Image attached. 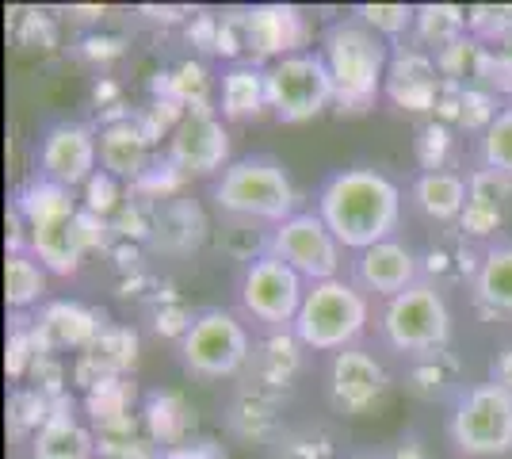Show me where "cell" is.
I'll return each mask as SVG.
<instances>
[{"mask_svg": "<svg viewBox=\"0 0 512 459\" xmlns=\"http://www.w3.org/2000/svg\"><path fill=\"white\" fill-rule=\"evenodd\" d=\"M211 199L226 219L260 222L268 230L299 211V192L283 169V161L268 157V153L230 161L222 176L214 180Z\"/></svg>", "mask_w": 512, "mask_h": 459, "instance_id": "obj_3", "label": "cell"}, {"mask_svg": "<svg viewBox=\"0 0 512 459\" xmlns=\"http://www.w3.org/2000/svg\"><path fill=\"white\" fill-rule=\"evenodd\" d=\"M268 253L283 264H291L306 284L337 280L344 268V245L333 238V230L321 222L318 211H295L291 219L272 226Z\"/></svg>", "mask_w": 512, "mask_h": 459, "instance_id": "obj_10", "label": "cell"}, {"mask_svg": "<svg viewBox=\"0 0 512 459\" xmlns=\"http://www.w3.org/2000/svg\"><path fill=\"white\" fill-rule=\"evenodd\" d=\"M203 234H207V222H203L195 203H184V199L157 203V215H153V245L157 249L188 253L203 241Z\"/></svg>", "mask_w": 512, "mask_h": 459, "instance_id": "obj_31", "label": "cell"}, {"mask_svg": "<svg viewBox=\"0 0 512 459\" xmlns=\"http://www.w3.org/2000/svg\"><path fill=\"white\" fill-rule=\"evenodd\" d=\"M134 398H138V387L130 383L127 375H119V379H104L92 391H85L81 406H85L92 429L100 433V429L123 421V417H134Z\"/></svg>", "mask_w": 512, "mask_h": 459, "instance_id": "obj_34", "label": "cell"}, {"mask_svg": "<svg viewBox=\"0 0 512 459\" xmlns=\"http://www.w3.org/2000/svg\"><path fill=\"white\" fill-rule=\"evenodd\" d=\"M96 165H100V131L88 123L58 119L39 138V173L62 188H85L100 173Z\"/></svg>", "mask_w": 512, "mask_h": 459, "instance_id": "obj_12", "label": "cell"}, {"mask_svg": "<svg viewBox=\"0 0 512 459\" xmlns=\"http://www.w3.org/2000/svg\"><path fill=\"white\" fill-rule=\"evenodd\" d=\"M96 459H111V456H96Z\"/></svg>", "mask_w": 512, "mask_h": 459, "instance_id": "obj_60", "label": "cell"}, {"mask_svg": "<svg viewBox=\"0 0 512 459\" xmlns=\"http://www.w3.org/2000/svg\"><path fill=\"white\" fill-rule=\"evenodd\" d=\"M253 333L237 318L234 310H199L192 329L180 341V364L195 379H230L245 372L253 360Z\"/></svg>", "mask_w": 512, "mask_h": 459, "instance_id": "obj_7", "label": "cell"}, {"mask_svg": "<svg viewBox=\"0 0 512 459\" xmlns=\"http://www.w3.org/2000/svg\"><path fill=\"white\" fill-rule=\"evenodd\" d=\"M306 287L310 284L291 264L264 253V257H256L241 268L237 303H241V314L264 333L268 329H291L302 310V299H306Z\"/></svg>", "mask_w": 512, "mask_h": 459, "instance_id": "obj_8", "label": "cell"}, {"mask_svg": "<svg viewBox=\"0 0 512 459\" xmlns=\"http://www.w3.org/2000/svg\"><path fill=\"white\" fill-rule=\"evenodd\" d=\"M478 161L482 169H493L512 180V104H505L497 123L478 138Z\"/></svg>", "mask_w": 512, "mask_h": 459, "instance_id": "obj_40", "label": "cell"}, {"mask_svg": "<svg viewBox=\"0 0 512 459\" xmlns=\"http://www.w3.org/2000/svg\"><path fill=\"white\" fill-rule=\"evenodd\" d=\"M352 16L371 27L379 39L386 43H398L413 35V23H417V4H356Z\"/></svg>", "mask_w": 512, "mask_h": 459, "instance_id": "obj_37", "label": "cell"}, {"mask_svg": "<svg viewBox=\"0 0 512 459\" xmlns=\"http://www.w3.org/2000/svg\"><path fill=\"white\" fill-rule=\"evenodd\" d=\"M314 211L344 245V253H363L379 241L398 238L402 226V188L371 165L337 169L321 180Z\"/></svg>", "mask_w": 512, "mask_h": 459, "instance_id": "obj_1", "label": "cell"}, {"mask_svg": "<svg viewBox=\"0 0 512 459\" xmlns=\"http://www.w3.org/2000/svg\"><path fill=\"white\" fill-rule=\"evenodd\" d=\"M218 58H226L230 66L245 62L249 54V35H245V8H230L218 16V46H214Z\"/></svg>", "mask_w": 512, "mask_h": 459, "instance_id": "obj_48", "label": "cell"}, {"mask_svg": "<svg viewBox=\"0 0 512 459\" xmlns=\"http://www.w3.org/2000/svg\"><path fill=\"white\" fill-rule=\"evenodd\" d=\"M386 459H436V456H432V448L425 444L421 433H406V437H398V444L386 452Z\"/></svg>", "mask_w": 512, "mask_h": 459, "instance_id": "obj_54", "label": "cell"}, {"mask_svg": "<svg viewBox=\"0 0 512 459\" xmlns=\"http://www.w3.org/2000/svg\"><path fill=\"white\" fill-rule=\"evenodd\" d=\"M467 31V8L459 4H417V23H413V43L425 46L428 54L459 43Z\"/></svg>", "mask_w": 512, "mask_h": 459, "instance_id": "obj_33", "label": "cell"}, {"mask_svg": "<svg viewBox=\"0 0 512 459\" xmlns=\"http://www.w3.org/2000/svg\"><path fill=\"white\" fill-rule=\"evenodd\" d=\"M31 326H35V337H39L43 352H54V356L62 349L85 352L100 337V329L107 326V314L96 310V306L77 303V299H54V303L39 306Z\"/></svg>", "mask_w": 512, "mask_h": 459, "instance_id": "obj_18", "label": "cell"}, {"mask_svg": "<svg viewBox=\"0 0 512 459\" xmlns=\"http://www.w3.org/2000/svg\"><path fill=\"white\" fill-rule=\"evenodd\" d=\"M188 39H192V46L214 54V46H218V16L214 12H195L188 20Z\"/></svg>", "mask_w": 512, "mask_h": 459, "instance_id": "obj_52", "label": "cell"}, {"mask_svg": "<svg viewBox=\"0 0 512 459\" xmlns=\"http://www.w3.org/2000/svg\"><path fill=\"white\" fill-rule=\"evenodd\" d=\"M467 176L440 169V173H417V180L409 184V203L417 215H425L428 222H459L467 211Z\"/></svg>", "mask_w": 512, "mask_h": 459, "instance_id": "obj_26", "label": "cell"}, {"mask_svg": "<svg viewBox=\"0 0 512 459\" xmlns=\"http://www.w3.org/2000/svg\"><path fill=\"white\" fill-rule=\"evenodd\" d=\"M245 35L253 62H279L287 54L306 50V16L295 4H253L245 8Z\"/></svg>", "mask_w": 512, "mask_h": 459, "instance_id": "obj_17", "label": "cell"}, {"mask_svg": "<svg viewBox=\"0 0 512 459\" xmlns=\"http://www.w3.org/2000/svg\"><path fill=\"white\" fill-rule=\"evenodd\" d=\"M12 211L27 222V230H50V226H62L73 219L81 211V203L73 196V188H62V184L46 180L43 173H35L16 188Z\"/></svg>", "mask_w": 512, "mask_h": 459, "instance_id": "obj_24", "label": "cell"}, {"mask_svg": "<svg viewBox=\"0 0 512 459\" xmlns=\"http://www.w3.org/2000/svg\"><path fill=\"white\" fill-rule=\"evenodd\" d=\"M306 368V345L295 337V329H268L260 333L249 360V383L264 391L287 394Z\"/></svg>", "mask_w": 512, "mask_h": 459, "instance_id": "obj_20", "label": "cell"}, {"mask_svg": "<svg viewBox=\"0 0 512 459\" xmlns=\"http://www.w3.org/2000/svg\"><path fill=\"white\" fill-rule=\"evenodd\" d=\"M272 459H337V437L321 425H302L287 429L283 437L268 448Z\"/></svg>", "mask_w": 512, "mask_h": 459, "instance_id": "obj_36", "label": "cell"}, {"mask_svg": "<svg viewBox=\"0 0 512 459\" xmlns=\"http://www.w3.org/2000/svg\"><path fill=\"white\" fill-rule=\"evenodd\" d=\"M107 241H111V222L81 207V211L69 222H62V226L31 230L27 253L43 264L50 276H73L88 253L107 249Z\"/></svg>", "mask_w": 512, "mask_h": 459, "instance_id": "obj_13", "label": "cell"}, {"mask_svg": "<svg viewBox=\"0 0 512 459\" xmlns=\"http://www.w3.org/2000/svg\"><path fill=\"white\" fill-rule=\"evenodd\" d=\"M390 43L379 39L371 27H363L356 16L329 23L321 35V58L333 77V92H337V111L360 115L367 111L386 85V69H390Z\"/></svg>", "mask_w": 512, "mask_h": 459, "instance_id": "obj_2", "label": "cell"}, {"mask_svg": "<svg viewBox=\"0 0 512 459\" xmlns=\"http://www.w3.org/2000/svg\"><path fill=\"white\" fill-rule=\"evenodd\" d=\"M501 111H505V100H501V96H493L490 88H482V85H467L463 88V108H459V127L467 134H478V138H482V134L497 123Z\"/></svg>", "mask_w": 512, "mask_h": 459, "instance_id": "obj_41", "label": "cell"}, {"mask_svg": "<svg viewBox=\"0 0 512 459\" xmlns=\"http://www.w3.org/2000/svg\"><path fill=\"white\" fill-rule=\"evenodd\" d=\"M467 188H470L467 203H482V207H493V211H505L512 199L509 176L493 173V169H482V165L467 176Z\"/></svg>", "mask_w": 512, "mask_h": 459, "instance_id": "obj_46", "label": "cell"}, {"mask_svg": "<svg viewBox=\"0 0 512 459\" xmlns=\"http://www.w3.org/2000/svg\"><path fill=\"white\" fill-rule=\"evenodd\" d=\"M65 383H73V375L65 372L62 356H54V352L39 356V360H35V368H31V375H27V387H35L39 394H46L50 402L69 398V387H65Z\"/></svg>", "mask_w": 512, "mask_h": 459, "instance_id": "obj_47", "label": "cell"}, {"mask_svg": "<svg viewBox=\"0 0 512 459\" xmlns=\"http://www.w3.org/2000/svg\"><path fill=\"white\" fill-rule=\"evenodd\" d=\"M478 50H482V43H478V39H470V35H463L459 43L436 50L432 58H436V69H440V77H444V81L470 85V81H474V62H478Z\"/></svg>", "mask_w": 512, "mask_h": 459, "instance_id": "obj_44", "label": "cell"}, {"mask_svg": "<svg viewBox=\"0 0 512 459\" xmlns=\"http://www.w3.org/2000/svg\"><path fill=\"white\" fill-rule=\"evenodd\" d=\"M161 459H226V452H222L214 440H188V444H180V448L161 452Z\"/></svg>", "mask_w": 512, "mask_h": 459, "instance_id": "obj_53", "label": "cell"}, {"mask_svg": "<svg viewBox=\"0 0 512 459\" xmlns=\"http://www.w3.org/2000/svg\"><path fill=\"white\" fill-rule=\"evenodd\" d=\"M371 322V295H363L348 276L321 280L306 287V299L295 318V337L306 352H344L360 345L363 329Z\"/></svg>", "mask_w": 512, "mask_h": 459, "instance_id": "obj_4", "label": "cell"}, {"mask_svg": "<svg viewBox=\"0 0 512 459\" xmlns=\"http://www.w3.org/2000/svg\"><path fill=\"white\" fill-rule=\"evenodd\" d=\"M325 394H329V406L337 414L344 417L371 414L375 406H383V398L390 394V375H386L383 364L363 349V345H352V349L329 356Z\"/></svg>", "mask_w": 512, "mask_h": 459, "instance_id": "obj_11", "label": "cell"}, {"mask_svg": "<svg viewBox=\"0 0 512 459\" xmlns=\"http://www.w3.org/2000/svg\"><path fill=\"white\" fill-rule=\"evenodd\" d=\"M184 180H188V176L180 173L169 157L161 153V157H153V165L138 176V184H134L130 192L138 199H146V203H169V199L184 188Z\"/></svg>", "mask_w": 512, "mask_h": 459, "instance_id": "obj_42", "label": "cell"}, {"mask_svg": "<svg viewBox=\"0 0 512 459\" xmlns=\"http://www.w3.org/2000/svg\"><path fill=\"white\" fill-rule=\"evenodd\" d=\"M226 429H230L237 440H245V444H264V448H272V444L287 433V425H283V394L264 391V387H256V383H245V387L234 394L230 410H226Z\"/></svg>", "mask_w": 512, "mask_h": 459, "instance_id": "obj_21", "label": "cell"}, {"mask_svg": "<svg viewBox=\"0 0 512 459\" xmlns=\"http://www.w3.org/2000/svg\"><path fill=\"white\" fill-rule=\"evenodd\" d=\"M165 157L184 176H222V169L230 165V131L222 115L214 108L188 111L165 142Z\"/></svg>", "mask_w": 512, "mask_h": 459, "instance_id": "obj_14", "label": "cell"}, {"mask_svg": "<svg viewBox=\"0 0 512 459\" xmlns=\"http://www.w3.org/2000/svg\"><path fill=\"white\" fill-rule=\"evenodd\" d=\"M474 299L482 310L512 318V241H493L482 249V264L474 276Z\"/></svg>", "mask_w": 512, "mask_h": 459, "instance_id": "obj_29", "label": "cell"}, {"mask_svg": "<svg viewBox=\"0 0 512 459\" xmlns=\"http://www.w3.org/2000/svg\"><path fill=\"white\" fill-rule=\"evenodd\" d=\"M123 50H127V43L119 35H85L77 43V58H85V62H115V58H123Z\"/></svg>", "mask_w": 512, "mask_h": 459, "instance_id": "obj_51", "label": "cell"}, {"mask_svg": "<svg viewBox=\"0 0 512 459\" xmlns=\"http://www.w3.org/2000/svg\"><path fill=\"white\" fill-rule=\"evenodd\" d=\"M16 43L20 46H39V50H50L58 43V31H54V20L46 12H27L16 23Z\"/></svg>", "mask_w": 512, "mask_h": 459, "instance_id": "obj_50", "label": "cell"}, {"mask_svg": "<svg viewBox=\"0 0 512 459\" xmlns=\"http://www.w3.org/2000/svg\"><path fill=\"white\" fill-rule=\"evenodd\" d=\"M46 287H50V272L27 249L8 253V261H4V303L12 314H27L35 306H46Z\"/></svg>", "mask_w": 512, "mask_h": 459, "instance_id": "obj_32", "label": "cell"}, {"mask_svg": "<svg viewBox=\"0 0 512 459\" xmlns=\"http://www.w3.org/2000/svg\"><path fill=\"white\" fill-rule=\"evenodd\" d=\"M153 165V146L146 131L138 127V115L123 119V123H111L100 127V169L111 173L123 184H138V176Z\"/></svg>", "mask_w": 512, "mask_h": 459, "instance_id": "obj_23", "label": "cell"}, {"mask_svg": "<svg viewBox=\"0 0 512 459\" xmlns=\"http://www.w3.org/2000/svg\"><path fill=\"white\" fill-rule=\"evenodd\" d=\"M150 92H153V100H176L180 108H188V111L214 108L211 104L214 81L199 58H188V62H180V66L161 69V73L153 77Z\"/></svg>", "mask_w": 512, "mask_h": 459, "instance_id": "obj_30", "label": "cell"}, {"mask_svg": "<svg viewBox=\"0 0 512 459\" xmlns=\"http://www.w3.org/2000/svg\"><path fill=\"white\" fill-rule=\"evenodd\" d=\"M50 414H54V402L46 394H39L35 387H16V391L8 394V414H4L8 437L31 444L46 429Z\"/></svg>", "mask_w": 512, "mask_h": 459, "instance_id": "obj_35", "label": "cell"}, {"mask_svg": "<svg viewBox=\"0 0 512 459\" xmlns=\"http://www.w3.org/2000/svg\"><path fill=\"white\" fill-rule=\"evenodd\" d=\"M123 203H127V199H123V180H115V176L104 173V169L85 184V203H81V207L92 211V215H100V219L111 222L119 215Z\"/></svg>", "mask_w": 512, "mask_h": 459, "instance_id": "obj_45", "label": "cell"}, {"mask_svg": "<svg viewBox=\"0 0 512 459\" xmlns=\"http://www.w3.org/2000/svg\"><path fill=\"white\" fill-rule=\"evenodd\" d=\"M268 108V66H260L253 58L234 62L222 69L218 81V115L241 123V119H256Z\"/></svg>", "mask_w": 512, "mask_h": 459, "instance_id": "obj_25", "label": "cell"}, {"mask_svg": "<svg viewBox=\"0 0 512 459\" xmlns=\"http://www.w3.org/2000/svg\"><path fill=\"white\" fill-rule=\"evenodd\" d=\"M490 379L501 387L505 394H512V341L509 345H501V349L493 352L490 360Z\"/></svg>", "mask_w": 512, "mask_h": 459, "instance_id": "obj_55", "label": "cell"}, {"mask_svg": "<svg viewBox=\"0 0 512 459\" xmlns=\"http://www.w3.org/2000/svg\"><path fill=\"white\" fill-rule=\"evenodd\" d=\"M467 31L482 46H505L512 39V4H470Z\"/></svg>", "mask_w": 512, "mask_h": 459, "instance_id": "obj_39", "label": "cell"}, {"mask_svg": "<svg viewBox=\"0 0 512 459\" xmlns=\"http://www.w3.org/2000/svg\"><path fill=\"white\" fill-rule=\"evenodd\" d=\"M448 440L459 456L497 459L512 452V394H505L493 379L470 383L451 402Z\"/></svg>", "mask_w": 512, "mask_h": 459, "instance_id": "obj_6", "label": "cell"}, {"mask_svg": "<svg viewBox=\"0 0 512 459\" xmlns=\"http://www.w3.org/2000/svg\"><path fill=\"white\" fill-rule=\"evenodd\" d=\"M192 322H195V314L180 303V299H161V303H153V329H157L161 337L184 341V333L192 329Z\"/></svg>", "mask_w": 512, "mask_h": 459, "instance_id": "obj_49", "label": "cell"}, {"mask_svg": "<svg viewBox=\"0 0 512 459\" xmlns=\"http://www.w3.org/2000/svg\"><path fill=\"white\" fill-rule=\"evenodd\" d=\"M100 456V440L77 417L73 398L54 402V414L46 421V429L31 440V459H96Z\"/></svg>", "mask_w": 512, "mask_h": 459, "instance_id": "obj_22", "label": "cell"}, {"mask_svg": "<svg viewBox=\"0 0 512 459\" xmlns=\"http://www.w3.org/2000/svg\"><path fill=\"white\" fill-rule=\"evenodd\" d=\"M406 391L421 402H455L467 391L463 383V360L451 349L428 352L417 360H406Z\"/></svg>", "mask_w": 512, "mask_h": 459, "instance_id": "obj_27", "label": "cell"}, {"mask_svg": "<svg viewBox=\"0 0 512 459\" xmlns=\"http://www.w3.org/2000/svg\"><path fill=\"white\" fill-rule=\"evenodd\" d=\"M348 272H352L348 280L360 287L363 295H375V299H383V303L425 280V272H421V253H417L413 245H406L402 238L379 241V245H371V249H363V253H352Z\"/></svg>", "mask_w": 512, "mask_h": 459, "instance_id": "obj_15", "label": "cell"}, {"mask_svg": "<svg viewBox=\"0 0 512 459\" xmlns=\"http://www.w3.org/2000/svg\"><path fill=\"white\" fill-rule=\"evenodd\" d=\"M379 337L386 349L406 360L451 349V310L444 291L421 280L402 295L386 299L379 310Z\"/></svg>", "mask_w": 512, "mask_h": 459, "instance_id": "obj_5", "label": "cell"}, {"mask_svg": "<svg viewBox=\"0 0 512 459\" xmlns=\"http://www.w3.org/2000/svg\"><path fill=\"white\" fill-rule=\"evenodd\" d=\"M142 425H146V437L169 452L192 440L195 429V410L188 406V398L176 391H150L142 398Z\"/></svg>", "mask_w": 512, "mask_h": 459, "instance_id": "obj_28", "label": "cell"}, {"mask_svg": "<svg viewBox=\"0 0 512 459\" xmlns=\"http://www.w3.org/2000/svg\"><path fill=\"white\" fill-rule=\"evenodd\" d=\"M329 104H337V92L321 50H299L268 66V108L279 123H310Z\"/></svg>", "mask_w": 512, "mask_h": 459, "instance_id": "obj_9", "label": "cell"}, {"mask_svg": "<svg viewBox=\"0 0 512 459\" xmlns=\"http://www.w3.org/2000/svg\"><path fill=\"white\" fill-rule=\"evenodd\" d=\"M134 360H138V329L123 326V322H107V326L100 329V337H96L85 352H77L69 375H73V387L92 391V387L104 383V379L127 375L130 368H134Z\"/></svg>", "mask_w": 512, "mask_h": 459, "instance_id": "obj_19", "label": "cell"}, {"mask_svg": "<svg viewBox=\"0 0 512 459\" xmlns=\"http://www.w3.org/2000/svg\"><path fill=\"white\" fill-rule=\"evenodd\" d=\"M497 50H501V54H505V62H509V69H512V39L505 46H497Z\"/></svg>", "mask_w": 512, "mask_h": 459, "instance_id": "obj_58", "label": "cell"}, {"mask_svg": "<svg viewBox=\"0 0 512 459\" xmlns=\"http://www.w3.org/2000/svg\"><path fill=\"white\" fill-rule=\"evenodd\" d=\"M440 88H444V77H440L436 58L428 54L425 46L398 43V50L390 54V69H386V85H383L386 100L402 111L432 115Z\"/></svg>", "mask_w": 512, "mask_h": 459, "instance_id": "obj_16", "label": "cell"}, {"mask_svg": "<svg viewBox=\"0 0 512 459\" xmlns=\"http://www.w3.org/2000/svg\"><path fill=\"white\" fill-rule=\"evenodd\" d=\"M138 16H146V20H153V23H176V20H184V16H195V12H188V8H157V4H142Z\"/></svg>", "mask_w": 512, "mask_h": 459, "instance_id": "obj_56", "label": "cell"}, {"mask_svg": "<svg viewBox=\"0 0 512 459\" xmlns=\"http://www.w3.org/2000/svg\"><path fill=\"white\" fill-rule=\"evenodd\" d=\"M417 165H421V173H440V169H448L451 161V150H455V138H451V127L448 123H440V119H428L425 127L417 131Z\"/></svg>", "mask_w": 512, "mask_h": 459, "instance_id": "obj_43", "label": "cell"}, {"mask_svg": "<svg viewBox=\"0 0 512 459\" xmlns=\"http://www.w3.org/2000/svg\"><path fill=\"white\" fill-rule=\"evenodd\" d=\"M92 100L100 104V111H111V108H119L123 100H119V85L115 81H100V85L92 88Z\"/></svg>", "mask_w": 512, "mask_h": 459, "instance_id": "obj_57", "label": "cell"}, {"mask_svg": "<svg viewBox=\"0 0 512 459\" xmlns=\"http://www.w3.org/2000/svg\"><path fill=\"white\" fill-rule=\"evenodd\" d=\"M352 459H386V456H371V452H363V456H352Z\"/></svg>", "mask_w": 512, "mask_h": 459, "instance_id": "obj_59", "label": "cell"}, {"mask_svg": "<svg viewBox=\"0 0 512 459\" xmlns=\"http://www.w3.org/2000/svg\"><path fill=\"white\" fill-rule=\"evenodd\" d=\"M46 356L39 349V337H35V326L27 314H16L12 318V329H8V352H4V372L16 383H27V375L35 368V360Z\"/></svg>", "mask_w": 512, "mask_h": 459, "instance_id": "obj_38", "label": "cell"}]
</instances>
